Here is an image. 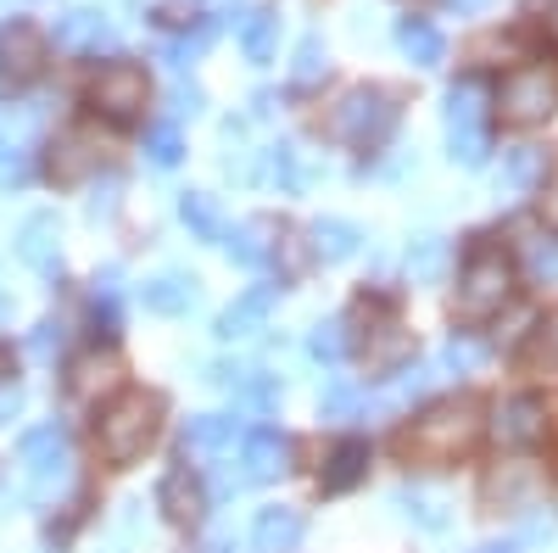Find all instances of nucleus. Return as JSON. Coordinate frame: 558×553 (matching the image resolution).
Instances as JSON below:
<instances>
[{
	"label": "nucleus",
	"mask_w": 558,
	"mask_h": 553,
	"mask_svg": "<svg viewBox=\"0 0 558 553\" xmlns=\"http://www.w3.org/2000/svg\"><path fill=\"white\" fill-rule=\"evenodd\" d=\"M475 442H481V402L475 397H447V402H430L425 413H413L402 453L425 458V465H452V458L470 453Z\"/></svg>",
	"instance_id": "obj_1"
},
{
	"label": "nucleus",
	"mask_w": 558,
	"mask_h": 553,
	"mask_svg": "<svg viewBox=\"0 0 558 553\" xmlns=\"http://www.w3.org/2000/svg\"><path fill=\"white\" fill-rule=\"evenodd\" d=\"M162 431V397L151 392H123L118 402L101 408V420H96V447L107 465H134L140 453H146Z\"/></svg>",
	"instance_id": "obj_2"
},
{
	"label": "nucleus",
	"mask_w": 558,
	"mask_h": 553,
	"mask_svg": "<svg viewBox=\"0 0 558 553\" xmlns=\"http://www.w3.org/2000/svg\"><path fill=\"white\" fill-rule=\"evenodd\" d=\"M391 129H397V96H391V89H380V84L347 89V96L336 101V112H330V134H336V141H347V146H357V152L380 146Z\"/></svg>",
	"instance_id": "obj_3"
},
{
	"label": "nucleus",
	"mask_w": 558,
	"mask_h": 553,
	"mask_svg": "<svg viewBox=\"0 0 558 553\" xmlns=\"http://www.w3.org/2000/svg\"><path fill=\"white\" fill-rule=\"evenodd\" d=\"M492 152L486 134V84L481 79H458L447 89V157L463 168H481Z\"/></svg>",
	"instance_id": "obj_4"
},
{
	"label": "nucleus",
	"mask_w": 558,
	"mask_h": 553,
	"mask_svg": "<svg viewBox=\"0 0 558 553\" xmlns=\"http://www.w3.org/2000/svg\"><path fill=\"white\" fill-rule=\"evenodd\" d=\"M508 302H514V263L502 252H475L458 274V318L481 325V318H497Z\"/></svg>",
	"instance_id": "obj_5"
},
{
	"label": "nucleus",
	"mask_w": 558,
	"mask_h": 553,
	"mask_svg": "<svg viewBox=\"0 0 558 553\" xmlns=\"http://www.w3.org/2000/svg\"><path fill=\"white\" fill-rule=\"evenodd\" d=\"M497 112L514 129H536L558 112V79L547 68H514L497 84Z\"/></svg>",
	"instance_id": "obj_6"
},
{
	"label": "nucleus",
	"mask_w": 558,
	"mask_h": 553,
	"mask_svg": "<svg viewBox=\"0 0 558 553\" xmlns=\"http://www.w3.org/2000/svg\"><path fill=\"white\" fill-rule=\"evenodd\" d=\"M146 101H151V79H146V68H134V62H107L96 79H89V107L107 112L112 123L140 118Z\"/></svg>",
	"instance_id": "obj_7"
},
{
	"label": "nucleus",
	"mask_w": 558,
	"mask_h": 553,
	"mask_svg": "<svg viewBox=\"0 0 558 553\" xmlns=\"http://www.w3.org/2000/svg\"><path fill=\"white\" fill-rule=\"evenodd\" d=\"M45 62H51V45H45V34L28 17L0 23V79L7 84H34L45 73Z\"/></svg>",
	"instance_id": "obj_8"
},
{
	"label": "nucleus",
	"mask_w": 558,
	"mask_h": 553,
	"mask_svg": "<svg viewBox=\"0 0 558 553\" xmlns=\"http://www.w3.org/2000/svg\"><path fill=\"white\" fill-rule=\"evenodd\" d=\"M68 397L73 402H84V408H96L101 397H112L118 386H123V358L112 352V347H89V352H78L73 363H68Z\"/></svg>",
	"instance_id": "obj_9"
},
{
	"label": "nucleus",
	"mask_w": 558,
	"mask_h": 553,
	"mask_svg": "<svg viewBox=\"0 0 558 553\" xmlns=\"http://www.w3.org/2000/svg\"><path fill=\"white\" fill-rule=\"evenodd\" d=\"M542 492H547V476H542L536 465H525V458H508V465H497V470L481 481L486 509H536Z\"/></svg>",
	"instance_id": "obj_10"
},
{
	"label": "nucleus",
	"mask_w": 558,
	"mask_h": 553,
	"mask_svg": "<svg viewBox=\"0 0 558 553\" xmlns=\"http://www.w3.org/2000/svg\"><path fill=\"white\" fill-rule=\"evenodd\" d=\"M492 436H497L502 447H536V442L547 436V402L531 397V392L502 397V402L492 408Z\"/></svg>",
	"instance_id": "obj_11"
},
{
	"label": "nucleus",
	"mask_w": 558,
	"mask_h": 553,
	"mask_svg": "<svg viewBox=\"0 0 558 553\" xmlns=\"http://www.w3.org/2000/svg\"><path fill=\"white\" fill-rule=\"evenodd\" d=\"M23 458H28V492L34 497H51L57 481H68V442L57 425H39L23 436Z\"/></svg>",
	"instance_id": "obj_12"
},
{
	"label": "nucleus",
	"mask_w": 558,
	"mask_h": 553,
	"mask_svg": "<svg viewBox=\"0 0 558 553\" xmlns=\"http://www.w3.org/2000/svg\"><path fill=\"white\" fill-rule=\"evenodd\" d=\"M17 257L34 274H57L62 268V218L57 213H28L17 224Z\"/></svg>",
	"instance_id": "obj_13"
},
{
	"label": "nucleus",
	"mask_w": 558,
	"mask_h": 553,
	"mask_svg": "<svg viewBox=\"0 0 558 553\" xmlns=\"http://www.w3.org/2000/svg\"><path fill=\"white\" fill-rule=\"evenodd\" d=\"M140 302H146L151 313H162V318H179V313H191L202 302V280L191 268H162L140 286Z\"/></svg>",
	"instance_id": "obj_14"
},
{
	"label": "nucleus",
	"mask_w": 558,
	"mask_h": 553,
	"mask_svg": "<svg viewBox=\"0 0 558 553\" xmlns=\"http://www.w3.org/2000/svg\"><path fill=\"white\" fill-rule=\"evenodd\" d=\"M157 509L173 520V526H196L202 520V509H207V492H202V481L191 476V470H168L162 476V486H157Z\"/></svg>",
	"instance_id": "obj_15"
},
{
	"label": "nucleus",
	"mask_w": 558,
	"mask_h": 553,
	"mask_svg": "<svg viewBox=\"0 0 558 553\" xmlns=\"http://www.w3.org/2000/svg\"><path fill=\"white\" fill-rule=\"evenodd\" d=\"M302 542V515L286 509V503H268L252 520V553H291Z\"/></svg>",
	"instance_id": "obj_16"
},
{
	"label": "nucleus",
	"mask_w": 558,
	"mask_h": 553,
	"mask_svg": "<svg viewBox=\"0 0 558 553\" xmlns=\"http://www.w3.org/2000/svg\"><path fill=\"white\" fill-rule=\"evenodd\" d=\"M241 465H246V481H279V476L291 470V442L279 436V431H252Z\"/></svg>",
	"instance_id": "obj_17"
},
{
	"label": "nucleus",
	"mask_w": 558,
	"mask_h": 553,
	"mask_svg": "<svg viewBox=\"0 0 558 553\" xmlns=\"http://www.w3.org/2000/svg\"><path fill=\"white\" fill-rule=\"evenodd\" d=\"M268 308H274V291L268 286H257V291H246L235 308H223L218 313V341H246V336H257L263 325H268Z\"/></svg>",
	"instance_id": "obj_18"
},
{
	"label": "nucleus",
	"mask_w": 558,
	"mask_h": 553,
	"mask_svg": "<svg viewBox=\"0 0 558 553\" xmlns=\"http://www.w3.org/2000/svg\"><path fill=\"white\" fill-rule=\"evenodd\" d=\"M397 45H402V57H408L413 68H441V62H447V39H441V28L425 23V17H402V23H397Z\"/></svg>",
	"instance_id": "obj_19"
},
{
	"label": "nucleus",
	"mask_w": 558,
	"mask_h": 553,
	"mask_svg": "<svg viewBox=\"0 0 558 553\" xmlns=\"http://www.w3.org/2000/svg\"><path fill=\"white\" fill-rule=\"evenodd\" d=\"M57 45L62 51H101V45H112V23L101 12H89V7H73L57 23Z\"/></svg>",
	"instance_id": "obj_20"
},
{
	"label": "nucleus",
	"mask_w": 558,
	"mask_h": 553,
	"mask_svg": "<svg viewBox=\"0 0 558 553\" xmlns=\"http://www.w3.org/2000/svg\"><path fill=\"white\" fill-rule=\"evenodd\" d=\"M235 431H241V420H223V413H196V420L184 425V453L218 458V453L235 447Z\"/></svg>",
	"instance_id": "obj_21"
},
{
	"label": "nucleus",
	"mask_w": 558,
	"mask_h": 553,
	"mask_svg": "<svg viewBox=\"0 0 558 553\" xmlns=\"http://www.w3.org/2000/svg\"><path fill=\"white\" fill-rule=\"evenodd\" d=\"M368 476V442H357V436H347L336 453H330V465H324V476H318V486L324 492H352L357 481Z\"/></svg>",
	"instance_id": "obj_22"
},
{
	"label": "nucleus",
	"mask_w": 558,
	"mask_h": 553,
	"mask_svg": "<svg viewBox=\"0 0 558 553\" xmlns=\"http://www.w3.org/2000/svg\"><path fill=\"white\" fill-rule=\"evenodd\" d=\"M413 358V336L402 325H380L368 330V347H363V363L375 369V375H397V369Z\"/></svg>",
	"instance_id": "obj_23"
},
{
	"label": "nucleus",
	"mask_w": 558,
	"mask_h": 553,
	"mask_svg": "<svg viewBox=\"0 0 558 553\" xmlns=\"http://www.w3.org/2000/svg\"><path fill=\"white\" fill-rule=\"evenodd\" d=\"M101 163V152H96V141H89L84 129H73V134H62V141L51 146V179H62V184H73V179H84L89 168Z\"/></svg>",
	"instance_id": "obj_24"
},
{
	"label": "nucleus",
	"mask_w": 558,
	"mask_h": 553,
	"mask_svg": "<svg viewBox=\"0 0 558 553\" xmlns=\"http://www.w3.org/2000/svg\"><path fill=\"white\" fill-rule=\"evenodd\" d=\"M307 241H313V252H318L324 263H347V257L363 247V229H357L352 218H318V224L307 229Z\"/></svg>",
	"instance_id": "obj_25"
},
{
	"label": "nucleus",
	"mask_w": 558,
	"mask_h": 553,
	"mask_svg": "<svg viewBox=\"0 0 558 553\" xmlns=\"http://www.w3.org/2000/svg\"><path fill=\"white\" fill-rule=\"evenodd\" d=\"M391 503H397V515H402V520H413L418 531H447V526H452L447 503H441L436 492H418V486H397V492H391Z\"/></svg>",
	"instance_id": "obj_26"
},
{
	"label": "nucleus",
	"mask_w": 558,
	"mask_h": 553,
	"mask_svg": "<svg viewBox=\"0 0 558 553\" xmlns=\"http://www.w3.org/2000/svg\"><path fill=\"white\" fill-rule=\"evenodd\" d=\"M447 257H452V252H447L441 236H413V241H408V257H402V263H408V280H413V286H441Z\"/></svg>",
	"instance_id": "obj_27"
},
{
	"label": "nucleus",
	"mask_w": 558,
	"mask_h": 553,
	"mask_svg": "<svg viewBox=\"0 0 558 553\" xmlns=\"http://www.w3.org/2000/svg\"><path fill=\"white\" fill-rule=\"evenodd\" d=\"M547 179V152L542 146H508L502 152V184L508 191H536Z\"/></svg>",
	"instance_id": "obj_28"
},
{
	"label": "nucleus",
	"mask_w": 558,
	"mask_h": 553,
	"mask_svg": "<svg viewBox=\"0 0 558 553\" xmlns=\"http://www.w3.org/2000/svg\"><path fill=\"white\" fill-rule=\"evenodd\" d=\"M241 51H246V62H257V68L274 62V51H279V17H274V12H252V17L241 23Z\"/></svg>",
	"instance_id": "obj_29"
},
{
	"label": "nucleus",
	"mask_w": 558,
	"mask_h": 553,
	"mask_svg": "<svg viewBox=\"0 0 558 553\" xmlns=\"http://www.w3.org/2000/svg\"><path fill=\"white\" fill-rule=\"evenodd\" d=\"M218 247H223L229 257H235V263L257 268V263L268 257V224H263V218H252V224H241V229H223Z\"/></svg>",
	"instance_id": "obj_30"
},
{
	"label": "nucleus",
	"mask_w": 558,
	"mask_h": 553,
	"mask_svg": "<svg viewBox=\"0 0 558 553\" xmlns=\"http://www.w3.org/2000/svg\"><path fill=\"white\" fill-rule=\"evenodd\" d=\"M179 218H184V229H191L196 241H218L223 236V218H218L213 196H202V191H184L179 196Z\"/></svg>",
	"instance_id": "obj_31"
},
{
	"label": "nucleus",
	"mask_w": 558,
	"mask_h": 553,
	"mask_svg": "<svg viewBox=\"0 0 558 553\" xmlns=\"http://www.w3.org/2000/svg\"><path fill=\"white\" fill-rule=\"evenodd\" d=\"M324 73H330V57H324V39H318V34H302L296 57H291V84H296V89H313Z\"/></svg>",
	"instance_id": "obj_32"
},
{
	"label": "nucleus",
	"mask_w": 558,
	"mask_h": 553,
	"mask_svg": "<svg viewBox=\"0 0 558 553\" xmlns=\"http://www.w3.org/2000/svg\"><path fill=\"white\" fill-rule=\"evenodd\" d=\"M263 173L279 184V191H302V184H307V173H302V157H296V146H286V141L263 152Z\"/></svg>",
	"instance_id": "obj_33"
},
{
	"label": "nucleus",
	"mask_w": 558,
	"mask_h": 553,
	"mask_svg": "<svg viewBox=\"0 0 558 553\" xmlns=\"http://www.w3.org/2000/svg\"><path fill=\"white\" fill-rule=\"evenodd\" d=\"M307 352L318 363H341L347 358V325H341V318H318V325L307 330Z\"/></svg>",
	"instance_id": "obj_34"
},
{
	"label": "nucleus",
	"mask_w": 558,
	"mask_h": 553,
	"mask_svg": "<svg viewBox=\"0 0 558 553\" xmlns=\"http://www.w3.org/2000/svg\"><path fill=\"white\" fill-rule=\"evenodd\" d=\"M481 358H486V347H481V341H458V336H452V341L441 347V375H470V369H475Z\"/></svg>",
	"instance_id": "obj_35"
},
{
	"label": "nucleus",
	"mask_w": 558,
	"mask_h": 553,
	"mask_svg": "<svg viewBox=\"0 0 558 553\" xmlns=\"http://www.w3.org/2000/svg\"><path fill=\"white\" fill-rule=\"evenodd\" d=\"M146 157H151L157 168H173V163L184 157V146H179V129H173V123H162V129H151V134H146Z\"/></svg>",
	"instance_id": "obj_36"
},
{
	"label": "nucleus",
	"mask_w": 558,
	"mask_h": 553,
	"mask_svg": "<svg viewBox=\"0 0 558 553\" xmlns=\"http://www.w3.org/2000/svg\"><path fill=\"white\" fill-rule=\"evenodd\" d=\"M357 402H363V397H357L352 386H341V381H336L330 392H324V402H318V408H324V420H352Z\"/></svg>",
	"instance_id": "obj_37"
},
{
	"label": "nucleus",
	"mask_w": 558,
	"mask_h": 553,
	"mask_svg": "<svg viewBox=\"0 0 558 553\" xmlns=\"http://www.w3.org/2000/svg\"><path fill=\"white\" fill-rule=\"evenodd\" d=\"M547 537H558V509H553V503H547V509H542V503H536V515L525 520L520 542H547Z\"/></svg>",
	"instance_id": "obj_38"
},
{
	"label": "nucleus",
	"mask_w": 558,
	"mask_h": 553,
	"mask_svg": "<svg viewBox=\"0 0 558 553\" xmlns=\"http://www.w3.org/2000/svg\"><path fill=\"white\" fill-rule=\"evenodd\" d=\"M202 107H207L202 84H173V118H196Z\"/></svg>",
	"instance_id": "obj_39"
},
{
	"label": "nucleus",
	"mask_w": 558,
	"mask_h": 553,
	"mask_svg": "<svg viewBox=\"0 0 558 553\" xmlns=\"http://www.w3.org/2000/svg\"><path fill=\"white\" fill-rule=\"evenodd\" d=\"M531 274L536 280H553L558 274V247L553 241H531Z\"/></svg>",
	"instance_id": "obj_40"
},
{
	"label": "nucleus",
	"mask_w": 558,
	"mask_h": 553,
	"mask_svg": "<svg viewBox=\"0 0 558 553\" xmlns=\"http://www.w3.org/2000/svg\"><path fill=\"white\" fill-rule=\"evenodd\" d=\"M17 413H23V392H17V386L7 381V386H0V425H12Z\"/></svg>",
	"instance_id": "obj_41"
},
{
	"label": "nucleus",
	"mask_w": 558,
	"mask_h": 553,
	"mask_svg": "<svg viewBox=\"0 0 558 553\" xmlns=\"http://www.w3.org/2000/svg\"><path fill=\"white\" fill-rule=\"evenodd\" d=\"M542 224H547L553 236H558V179H553L547 191H542Z\"/></svg>",
	"instance_id": "obj_42"
},
{
	"label": "nucleus",
	"mask_w": 558,
	"mask_h": 553,
	"mask_svg": "<svg viewBox=\"0 0 558 553\" xmlns=\"http://www.w3.org/2000/svg\"><path fill=\"white\" fill-rule=\"evenodd\" d=\"M34 347H39V352L62 347V325H51V318H45V325H39V336H34Z\"/></svg>",
	"instance_id": "obj_43"
},
{
	"label": "nucleus",
	"mask_w": 558,
	"mask_h": 553,
	"mask_svg": "<svg viewBox=\"0 0 558 553\" xmlns=\"http://www.w3.org/2000/svg\"><path fill=\"white\" fill-rule=\"evenodd\" d=\"M542 347H547V352L558 358V313H553V318H547V325H542Z\"/></svg>",
	"instance_id": "obj_44"
},
{
	"label": "nucleus",
	"mask_w": 558,
	"mask_h": 553,
	"mask_svg": "<svg viewBox=\"0 0 558 553\" xmlns=\"http://www.w3.org/2000/svg\"><path fill=\"white\" fill-rule=\"evenodd\" d=\"M547 39L558 45V0H553V7H547Z\"/></svg>",
	"instance_id": "obj_45"
},
{
	"label": "nucleus",
	"mask_w": 558,
	"mask_h": 553,
	"mask_svg": "<svg viewBox=\"0 0 558 553\" xmlns=\"http://www.w3.org/2000/svg\"><path fill=\"white\" fill-rule=\"evenodd\" d=\"M475 553H514V542H486V548H475Z\"/></svg>",
	"instance_id": "obj_46"
},
{
	"label": "nucleus",
	"mask_w": 558,
	"mask_h": 553,
	"mask_svg": "<svg viewBox=\"0 0 558 553\" xmlns=\"http://www.w3.org/2000/svg\"><path fill=\"white\" fill-rule=\"evenodd\" d=\"M452 7H458V12H481V7H486V0H452Z\"/></svg>",
	"instance_id": "obj_47"
},
{
	"label": "nucleus",
	"mask_w": 558,
	"mask_h": 553,
	"mask_svg": "<svg viewBox=\"0 0 558 553\" xmlns=\"http://www.w3.org/2000/svg\"><path fill=\"white\" fill-rule=\"evenodd\" d=\"M7 369H12V358H7V347H0V375H7Z\"/></svg>",
	"instance_id": "obj_48"
}]
</instances>
